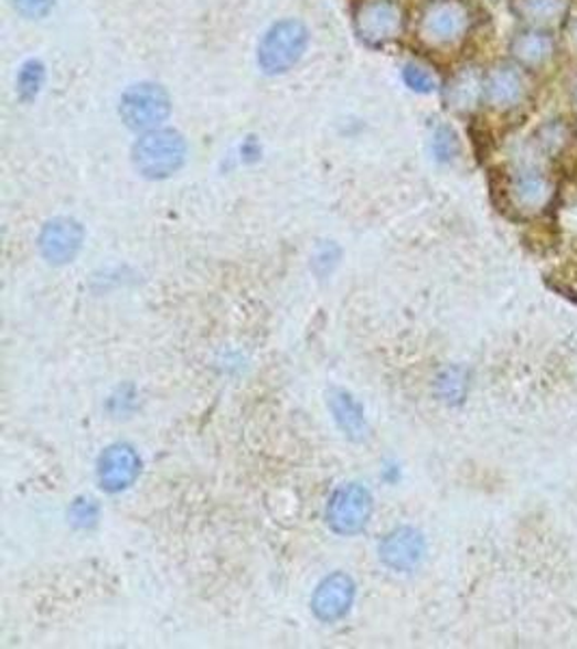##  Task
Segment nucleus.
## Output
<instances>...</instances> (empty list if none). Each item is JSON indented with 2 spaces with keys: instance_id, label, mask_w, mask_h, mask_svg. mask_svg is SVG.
<instances>
[{
  "instance_id": "nucleus-1",
  "label": "nucleus",
  "mask_w": 577,
  "mask_h": 649,
  "mask_svg": "<svg viewBox=\"0 0 577 649\" xmlns=\"http://www.w3.org/2000/svg\"><path fill=\"white\" fill-rule=\"evenodd\" d=\"M308 29L303 22L288 18L273 24L260 42L258 49V65L264 74H284L292 70L308 49Z\"/></svg>"
},
{
  "instance_id": "nucleus-2",
  "label": "nucleus",
  "mask_w": 577,
  "mask_h": 649,
  "mask_svg": "<svg viewBox=\"0 0 577 649\" xmlns=\"http://www.w3.org/2000/svg\"><path fill=\"white\" fill-rule=\"evenodd\" d=\"M135 167L152 180L169 178L175 173L186 159V143L180 132L157 128L148 130L132 150Z\"/></svg>"
},
{
  "instance_id": "nucleus-3",
  "label": "nucleus",
  "mask_w": 577,
  "mask_h": 649,
  "mask_svg": "<svg viewBox=\"0 0 577 649\" xmlns=\"http://www.w3.org/2000/svg\"><path fill=\"white\" fill-rule=\"evenodd\" d=\"M169 113V94L154 83H139L128 87L119 103V115L132 130H157Z\"/></svg>"
},
{
  "instance_id": "nucleus-4",
  "label": "nucleus",
  "mask_w": 577,
  "mask_h": 649,
  "mask_svg": "<svg viewBox=\"0 0 577 649\" xmlns=\"http://www.w3.org/2000/svg\"><path fill=\"white\" fill-rule=\"evenodd\" d=\"M470 29V11L461 0H432L421 11L420 35L435 46L459 42Z\"/></svg>"
},
{
  "instance_id": "nucleus-5",
  "label": "nucleus",
  "mask_w": 577,
  "mask_h": 649,
  "mask_svg": "<svg viewBox=\"0 0 577 649\" xmlns=\"http://www.w3.org/2000/svg\"><path fill=\"white\" fill-rule=\"evenodd\" d=\"M372 515V496L366 487L351 483L340 487L327 507V522L340 535H357Z\"/></svg>"
},
{
  "instance_id": "nucleus-6",
  "label": "nucleus",
  "mask_w": 577,
  "mask_h": 649,
  "mask_svg": "<svg viewBox=\"0 0 577 649\" xmlns=\"http://www.w3.org/2000/svg\"><path fill=\"white\" fill-rule=\"evenodd\" d=\"M554 195V184L545 171L538 167L524 164L509 173L506 200L522 215L541 213Z\"/></svg>"
},
{
  "instance_id": "nucleus-7",
  "label": "nucleus",
  "mask_w": 577,
  "mask_h": 649,
  "mask_svg": "<svg viewBox=\"0 0 577 649\" xmlns=\"http://www.w3.org/2000/svg\"><path fill=\"white\" fill-rule=\"evenodd\" d=\"M355 31L370 46H383L403 31V11L394 0H366L355 11Z\"/></svg>"
},
{
  "instance_id": "nucleus-8",
  "label": "nucleus",
  "mask_w": 577,
  "mask_h": 649,
  "mask_svg": "<svg viewBox=\"0 0 577 649\" xmlns=\"http://www.w3.org/2000/svg\"><path fill=\"white\" fill-rule=\"evenodd\" d=\"M83 245V227L74 219H53L44 225L40 236V249L53 265L70 263Z\"/></svg>"
},
{
  "instance_id": "nucleus-9",
  "label": "nucleus",
  "mask_w": 577,
  "mask_h": 649,
  "mask_svg": "<svg viewBox=\"0 0 577 649\" xmlns=\"http://www.w3.org/2000/svg\"><path fill=\"white\" fill-rule=\"evenodd\" d=\"M355 597V585L346 574H331L329 578H324L318 589H316L314 597H312V608H314L316 617L322 621H338L342 619L353 604Z\"/></svg>"
},
{
  "instance_id": "nucleus-10",
  "label": "nucleus",
  "mask_w": 577,
  "mask_h": 649,
  "mask_svg": "<svg viewBox=\"0 0 577 649\" xmlns=\"http://www.w3.org/2000/svg\"><path fill=\"white\" fill-rule=\"evenodd\" d=\"M525 83L522 72L513 65L500 63L484 74V100L493 108L506 110L524 100Z\"/></svg>"
},
{
  "instance_id": "nucleus-11",
  "label": "nucleus",
  "mask_w": 577,
  "mask_h": 649,
  "mask_svg": "<svg viewBox=\"0 0 577 649\" xmlns=\"http://www.w3.org/2000/svg\"><path fill=\"white\" fill-rule=\"evenodd\" d=\"M139 470H141V461L137 453L126 444H117V446H110L100 457L98 479L106 491H121L137 481Z\"/></svg>"
},
{
  "instance_id": "nucleus-12",
  "label": "nucleus",
  "mask_w": 577,
  "mask_h": 649,
  "mask_svg": "<svg viewBox=\"0 0 577 649\" xmlns=\"http://www.w3.org/2000/svg\"><path fill=\"white\" fill-rule=\"evenodd\" d=\"M378 552H381V558L387 567H392L396 572H412L414 567L420 565L426 545H424V540L418 531L398 529L383 540Z\"/></svg>"
},
{
  "instance_id": "nucleus-13",
  "label": "nucleus",
  "mask_w": 577,
  "mask_h": 649,
  "mask_svg": "<svg viewBox=\"0 0 577 649\" xmlns=\"http://www.w3.org/2000/svg\"><path fill=\"white\" fill-rule=\"evenodd\" d=\"M480 100H484V76L478 70L463 67L450 78L446 87V103L452 110L470 113Z\"/></svg>"
},
{
  "instance_id": "nucleus-14",
  "label": "nucleus",
  "mask_w": 577,
  "mask_h": 649,
  "mask_svg": "<svg viewBox=\"0 0 577 649\" xmlns=\"http://www.w3.org/2000/svg\"><path fill=\"white\" fill-rule=\"evenodd\" d=\"M511 53L522 65L538 67V65H545L554 56L556 44L547 31L532 26V29L522 31L513 38Z\"/></svg>"
},
{
  "instance_id": "nucleus-15",
  "label": "nucleus",
  "mask_w": 577,
  "mask_h": 649,
  "mask_svg": "<svg viewBox=\"0 0 577 649\" xmlns=\"http://www.w3.org/2000/svg\"><path fill=\"white\" fill-rule=\"evenodd\" d=\"M329 407L333 412L335 423L340 429L346 433L351 439H364L366 437V418L362 407L353 401V396L344 390H333L329 394Z\"/></svg>"
},
{
  "instance_id": "nucleus-16",
  "label": "nucleus",
  "mask_w": 577,
  "mask_h": 649,
  "mask_svg": "<svg viewBox=\"0 0 577 649\" xmlns=\"http://www.w3.org/2000/svg\"><path fill=\"white\" fill-rule=\"evenodd\" d=\"M569 0H513V11L520 20L534 29L556 24L565 18Z\"/></svg>"
},
{
  "instance_id": "nucleus-17",
  "label": "nucleus",
  "mask_w": 577,
  "mask_h": 649,
  "mask_svg": "<svg viewBox=\"0 0 577 649\" xmlns=\"http://www.w3.org/2000/svg\"><path fill=\"white\" fill-rule=\"evenodd\" d=\"M432 152L437 161L450 162L459 155V139L450 126H439L432 135Z\"/></svg>"
},
{
  "instance_id": "nucleus-18",
  "label": "nucleus",
  "mask_w": 577,
  "mask_h": 649,
  "mask_svg": "<svg viewBox=\"0 0 577 649\" xmlns=\"http://www.w3.org/2000/svg\"><path fill=\"white\" fill-rule=\"evenodd\" d=\"M42 83H44V67H42V63H38V61H29V63L22 67L20 78H18V87H20L22 98H33V96L40 92Z\"/></svg>"
},
{
  "instance_id": "nucleus-19",
  "label": "nucleus",
  "mask_w": 577,
  "mask_h": 649,
  "mask_svg": "<svg viewBox=\"0 0 577 649\" xmlns=\"http://www.w3.org/2000/svg\"><path fill=\"white\" fill-rule=\"evenodd\" d=\"M403 78H405L407 87H412V89L418 92V94H430V92L437 87L435 76H432L426 67L416 65V63H409V65L405 67Z\"/></svg>"
},
{
  "instance_id": "nucleus-20",
  "label": "nucleus",
  "mask_w": 577,
  "mask_h": 649,
  "mask_svg": "<svg viewBox=\"0 0 577 649\" xmlns=\"http://www.w3.org/2000/svg\"><path fill=\"white\" fill-rule=\"evenodd\" d=\"M15 9L24 15V18H44L54 7V0H13Z\"/></svg>"
},
{
  "instance_id": "nucleus-21",
  "label": "nucleus",
  "mask_w": 577,
  "mask_h": 649,
  "mask_svg": "<svg viewBox=\"0 0 577 649\" xmlns=\"http://www.w3.org/2000/svg\"><path fill=\"white\" fill-rule=\"evenodd\" d=\"M569 38H571L574 49H577V18L571 22V26H569Z\"/></svg>"
}]
</instances>
